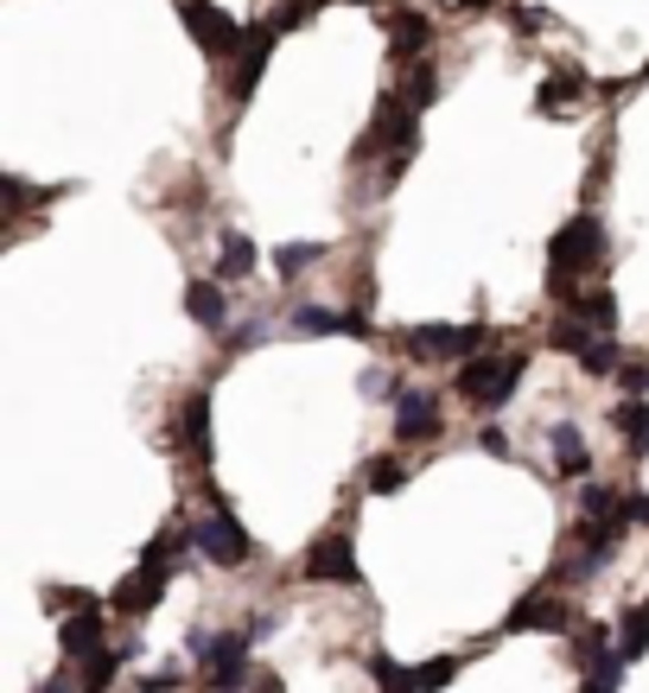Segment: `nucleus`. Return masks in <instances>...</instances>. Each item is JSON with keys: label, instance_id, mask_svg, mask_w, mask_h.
<instances>
[{"label": "nucleus", "instance_id": "a211bd4d", "mask_svg": "<svg viewBox=\"0 0 649 693\" xmlns=\"http://www.w3.org/2000/svg\"><path fill=\"white\" fill-rule=\"evenodd\" d=\"M179 439H185V452H191L198 464H210V395H185Z\"/></svg>", "mask_w": 649, "mask_h": 693}, {"label": "nucleus", "instance_id": "20e7f679", "mask_svg": "<svg viewBox=\"0 0 649 693\" xmlns=\"http://www.w3.org/2000/svg\"><path fill=\"white\" fill-rule=\"evenodd\" d=\"M249 630H217V637H198V674H205L210 693H235L249 687L255 674V655H249Z\"/></svg>", "mask_w": 649, "mask_h": 693}, {"label": "nucleus", "instance_id": "393cba45", "mask_svg": "<svg viewBox=\"0 0 649 693\" xmlns=\"http://www.w3.org/2000/svg\"><path fill=\"white\" fill-rule=\"evenodd\" d=\"M369 674H376V687H383V693H420L415 674H408V668H395L389 655H369Z\"/></svg>", "mask_w": 649, "mask_h": 693}, {"label": "nucleus", "instance_id": "f03ea898", "mask_svg": "<svg viewBox=\"0 0 649 693\" xmlns=\"http://www.w3.org/2000/svg\"><path fill=\"white\" fill-rule=\"evenodd\" d=\"M605 249H611V235H605V223H598L593 210H579L573 223H561L554 230V249H547V281H554V293H573L593 267H605Z\"/></svg>", "mask_w": 649, "mask_h": 693}, {"label": "nucleus", "instance_id": "423d86ee", "mask_svg": "<svg viewBox=\"0 0 649 693\" xmlns=\"http://www.w3.org/2000/svg\"><path fill=\"white\" fill-rule=\"evenodd\" d=\"M446 433V408L433 388H401L395 395V439L401 445H433Z\"/></svg>", "mask_w": 649, "mask_h": 693}, {"label": "nucleus", "instance_id": "aec40b11", "mask_svg": "<svg viewBox=\"0 0 649 693\" xmlns=\"http://www.w3.org/2000/svg\"><path fill=\"white\" fill-rule=\"evenodd\" d=\"M255 242H249V235H223V255H217V274H223V281H249V274H255Z\"/></svg>", "mask_w": 649, "mask_h": 693}, {"label": "nucleus", "instance_id": "9d476101", "mask_svg": "<svg viewBox=\"0 0 649 693\" xmlns=\"http://www.w3.org/2000/svg\"><path fill=\"white\" fill-rule=\"evenodd\" d=\"M179 20H185V32L205 45L210 57H230V52H242V32L217 13V7H198V0H179Z\"/></svg>", "mask_w": 649, "mask_h": 693}, {"label": "nucleus", "instance_id": "1a4fd4ad", "mask_svg": "<svg viewBox=\"0 0 649 693\" xmlns=\"http://www.w3.org/2000/svg\"><path fill=\"white\" fill-rule=\"evenodd\" d=\"M383 27H389V57H395V64H420L427 45H433V20L415 13V7H389Z\"/></svg>", "mask_w": 649, "mask_h": 693}, {"label": "nucleus", "instance_id": "0eeeda50", "mask_svg": "<svg viewBox=\"0 0 649 693\" xmlns=\"http://www.w3.org/2000/svg\"><path fill=\"white\" fill-rule=\"evenodd\" d=\"M57 649H64V662H96V655H108V617L103 605H77V611L57 617Z\"/></svg>", "mask_w": 649, "mask_h": 693}, {"label": "nucleus", "instance_id": "2eb2a0df", "mask_svg": "<svg viewBox=\"0 0 649 693\" xmlns=\"http://www.w3.org/2000/svg\"><path fill=\"white\" fill-rule=\"evenodd\" d=\"M293 332L300 337H338V332H369L364 312H332L318 306V300H306V306H293Z\"/></svg>", "mask_w": 649, "mask_h": 693}, {"label": "nucleus", "instance_id": "5701e85b", "mask_svg": "<svg viewBox=\"0 0 649 693\" xmlns=\"http://www.w3.org/2000/svg\"><path fill=\"white\" fill-rule=\"evenodd\" d=\"M579 369H586V376H618V369H624V344H618V337H598L593 350L579 357Z\"/></svg>", "mask_w": 649, "mask_h": 693}, {"label": "nucleus", "instance_id": "c85d7f7f", "mask_svg": "<svg viewBox=\"0 0 649 693\" xmlns=\"http://www.w3.org/2000/svg\"><path fill=\"white\" fill-rule=\"evenodd\" d=\"M618 681H624V662L611 655V662H598L593 674H586V693H618Z\"/></svg>", "mask_w": 649, "mask_h": 693}, {"label": "nucleus", "instance_id": "f3484780", "mask_svg": "<svg viewBox=\"0 0 649 693\" xmlns=\"http://www.w3.org/2000/svg\"><path fill=\"white\" fill-rule=\"evenodd\" d=\"M185 312H191L210 337L230 332V300H223V286H217V281H191V286H185Z\"/></svg>", "mask_w": 649, "mask_h": 693}, {"label": "nucleus", "instance_id": "f257e3e1", "mask_svg": "<svg viewBox=\"0 0 649 693\" xmlns=\"http://www.w3.org/2000/svg\"><path fill=\"white\" fill-rule=\"evenodd\" d=\"M522 369H528V350H478V357L459 363V376H452V395L465 401L471 413H503L510 408V395H516Z\"/></svg>", "mask_w": 649, "mask_h": 693}, {"label": "nucleus", "instance_id": "c756f323", "mask_svg": "<svg viewBox=\"0 0 649 693\" xmlns=\"http://www.w3.org/2000/svg\"><path fill=\"white\" fill-rule=\"evenodd\" d=\"M249 693H286V681L274 668H255V674H249Z\"/></svg>", "mask_w": 649, "mask_h": 693}, {"label": "nucleus", "instance_id": "6e6552de", "mask_svg": "<svg viewBox=\"0 0 649 693\" xmlns=\"http://www.w3.org/2000/svg\"><path fill=\"white\" fill-rule=\"evenodd\" d=\"M300 579H312V586H357V554H350V535L332 528V535L312 540L306 560H300Z\"/></svg>", "mask_w": 649, "mask_h": 693}, {"label": "nucleus", "instance_id": "cd10ccee", "mask_svg": "<svg viewBox=\"0 0 649 693\" xmlns=\"http://www.w3.org/2000/svg\"><path fill=\"white\" fill-rule=\"evenodd\" d=\"M401 477H408V459H376V464L364 471V484H369V490H395Z\"/></svg>", "mask_w": 649, "mask_h": 693}, {"label": "nucleus", "instance_id": "7ed1b4c3", "mask_svg": "<svg viewBox=\"0 0 649 693\" xmlns=\"http://www.w3.org/2000/svg\"><path fill=\"white\" fill-rule=\"evenodd\" d=\"M185 535H191V554H205L210 566H242L249 554H255V540H249V528L235 522V510H223V503H210V510H198L191 522H185Z\"/></svg>", "mask_w": 649, "mask_h": 693}, {"label": "nucleus", "instance_id": "39448f33", "mask_svg": "<svg viewBox=\"0 0 649 693\" xmlns=\"http://www.w3.org/2000/svg\"><path fill=\"white\" fill-rule=\"evenodd\" d=\"M478 344H484L478 325H415V332H401V350L420 363H465L478 357Z\"/></svg>", "mask_w": 649, "mask_h": 693}, {"label": "nucleus", "instance_id": "a878e982", "mask_svg": "<svg viewBox=\"0 0 649 693\" xmlns=\"http://www.w3.org/2000/svg\"><path fill=\"white\" fill-rule=\"evenodd\" d=\"M408 96H415V108H433V103H440V71H433L427 57H420L415 77H408Z\"/></svg>", "mask_w": 649, "mask_h": 693}, {"label": "nucleus", "instance_id": "dca6fc26", "mask_svg": "<svg viewBox=\"0 0 649 693\" xmlns=\"http://www.w3.org/2000/svg\"><path fill=\"white\" fill-rule=\"evenodd\" d=\"M611 433L624 439V452H630V459H643V452H649V401H643V395L611 401Z\"/></svg>", "mask_w": 649, "mask_h": 693}, {"label": "nucleus", "instance_id": "4468645a", "mask_svg": "<svg viewBox=\"0 0 649 693\" xmlns=\"http://www.w3.org/2000/svg\"><path fill=\"white\" fill-rule=\"evenodd\" d=\"M503 630H573V611L554 605V591H528L516 611L503 617Z\"/></svg>", "mask_w": 649, "mask_h": 693}, {"label": "nucleus", "instance_id": "7c9ffc66", "mask_svg": "<svg viewBox=\"0 0 649 693\" xmlns=\"http://www.w3.org/2000/svg\"><path fill=\"white\" fill-rule=\"evenodd\" d=\"M478 439H484V452H491V459H510V439L496 433V427H484V433H478Z\"/></svg>", "mask_w": 649, "mask_h": 693}, {"label": "nucleus", "instance_id": "2f4dec72", "mask_svg": "<svg viewBox=\"0 0 649 693\" xmlns=\"http://www.w3.org/2000/svg\"><path fill=\"white\" fill-rule=\"evenodd\" d=\"M39 693H90V687H71V681H45Z\"/></svg>", "mask_w": 649, "mask_h": 693}, {"label": "nucleus", "instance_id": "6ab92c4d", "mask_svg": "<svg viewBox=\"0 0 649 693\" xmlns=\"http://www.w3.org/2000/svg\"><path fill=\"white\" fill-rule=\"evenodd\" d=\"M547 452H554V471L561 477H586L593 471V452H586V433L579 427H554L547 433Z\"/></svg>", "mask_w": 649, "mask_h": 693}, {"label": "nucleus", "instance_id": "4be33fe9", "mask_svg": "<svg viewBox=\"0 0 649 693\" xmlns=\"http://www.w3.org/2000/svg\"><path fill=\"white\" fill-rule=\"evenodd\" d=\"M611 637H618V662H637V655L649 649V611H630Z\"/></svg>", "mask_w": 649, "mask_h": 693}, {"label": "nucleus", "instance_id": "bb28decb", "mask_svg": "<svg viewBox=\"0 0 649 693\" xmlns=\"http://www.w3.org/2000/svg\"><path fill=\"white\" fill-rule=\"evenodd\" d=\"M459 674V655H440V662H427V668H415V687L420 693H440L446 681Z\"/></svg>", "mask_w": 649, "mask_h": 693}, {"label": "nucleus", "instance_id": "f8f14e48", "mask_svg": "<svg viewBox=\"0 0 649 693\" xmlns=\"http://www.w3.org/2000/svg\"><path fill=\"white\" fill-rule=\"evenodd\" d=\"M561 312H573L579 325H593L605 337H618V300L605 286H573V293H561Z\"/></svg>", "mask_w": 649, "mask_h": 693}, {"label": "nucleus", "instance_id": "ddd939ff", "mask_svg": "<svg viewBox=\"0 0 649 693\" xmlns=\"http://www.w3.org/2000/svg\"><path fill=\"white\" fill-rule=\"evenodd\" d=\"M274 20L261 32H249L242 39V57H235V77H230V103H249V90H255V77H261V64H268V52H274Z\"/></svg>", "mask_w": 649, "mask_h": 693}, {"label": "nucleus", "instance_id": "b1692460", "mask_svg": "<svg viewBox=\"0 0 649 693\" xmlns=\"http://www.w3.org/2000/svg\"><path fill=\"white\" fill-rule=\"evenodd\" d=\"M318 261H325V249H318V242H286L281 255H274V267L293 281V274H306V267H318Z\"/></svg>", "mask_w": 649, "mask_h": 693}, {"label": "nucleus", "instance_id": "9b49d317", "mask_svg": "<svg viewBox=\"0 0 649 693\" xmlns=\"http://www.w3.org/2000/svg\"><path fill=\"white\" fill-rule=\"evenodd\" d=\"M159 591H166V573L140 560V566L128 573V579H122V586L108 591V611H115V617H128V623H134V617H147V611L159 605Z\"/></svg>", "mask_w": 649, "mask_h": 693}, {"label": "nucleus", "instance_id": "412c9836", "mask_svg": "<svg viewBox=\"0 0 649 693\" xmlns=\"http://www.w3.org/2000/svg\"><path fill=\"white\" fill-rule=\"evenodd\" d=\"M535 108H542V115H567V108H579V77H573V71H554V77H542V96H535Z\"/></svg>", "mask_w": 649, "mask_h": 693}]
</instances>
